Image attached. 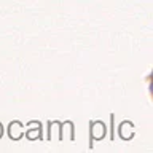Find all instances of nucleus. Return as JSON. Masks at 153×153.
<instances>
[]
</instances>
